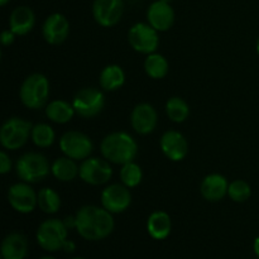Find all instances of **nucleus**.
Here are the masks:
<instances>
[{"mask_svg": "<svg viewBox=\"0 0 259 259\" xmlns=\"http://www.w3.org/2000/svg\"><path fill=\"white\" fill-rule=\"evenodd\" d=\"M76 230L86 240H101L114 230V218L104 207L83 206L76 212Z\"/></svg>", "mask_w": 259, "mask_h": 259, "instance_id": "f257e3e1", "label": "nucleus"}, {"mask_svg": "<svg viewBox=\"0 0 259 259\" xmlns=\"http://www.w3.org/2000/svg\"><path fill=\"white\" fill-rule=\"evenodd\" d=\"M100 151L106 161L115 164H125L133 162L138 153L137 142L124 132H115L103 139Z\"/></svg>", "mask_w": 259, "mask_h": 259, "instance_id": "f03ea898", "label": "nucleus"}, {"mask_svg": "<svg viewBox=\"0 0 259 259\" xmlns=\"http://www.w3.org/2000/svg\"><path fill=\"white\" fill-rule=\"evenodd\" d=\"M50 95V82L42 73L28 76L20 88L19 96L23 105L28 109H39L47 101Z\"/></svg>", "mask_w": 259, "mask_h": 259, "instance_id": "7ed1b4c3", "label": "nucleus"}, {"mask_svg": "<svg viewBox=\"0 0 259 259\" xmlns=\"http://www.w3.org/2000/svg\"><path fill=\"white\" fill-rule=\"evenodd\" d=\"M17 175L27 184H35L48 176L51 168L47 158L40 153H25L17 161Z\"/></svg>", "mask_w": 259, "mask_h": 259, "instance_id": "20e7f679", "label": "nucleus"}, {"mask_svg": "<svg viewBox=\"0 0 259 259\" xmlns=\"http://www.w3.org/2000/svg\"><path fill=\"white\" fill-rule=\"evenodd\" d=\"M67 229L65 223L58 219H48L39 225L37 230V242L47 252L63 249L67 242Z\"/></svg>", "mask_w": 259, "mask_h": 259, "instance_id": "39448f33", "label": "nucleus"}, {"mask_svg": "<svg viewBox=\"0 0 259 259\" xmlns=\"http://www.w3.org/2000/svg\"><path fill=\"white\" fill-rule=\"evenodd\" d=\"M33 125L30 121L22 118H10L0 129V143L4 148L15 151L27 143L32 134Z\"/></svg>", "mask_w": 259, "mask_h": 259, "instance_id": "423d86ee", "label": "nucleus"}, {"mask_svg": "<svg viewBox=\"0 0 259 259\" xmlns=\"http://www.w3.org/2000/svg\"><path fill=\"white\" fill-rule=\"evenodd\" d=\"M158 30L154 29L151 24L137 23L129 29L128 40L134 51L144 55H151L156 52L159 45Z\"/></svg>", "mask_w": 259, "mask_h": 259, "instance_id": "0eeeda50", "label": "nucleus"}, {"mask_svg": "<svg viewBox=\"0 0 259 259\" xmlns=\"http://www.w3.org/2000/svg\"><path fill=\"white\" fill-rule=\"evenodd\" d=\"M72 105L76 113L82 118H94L104 109L105 98L98 89L85 88L76 94Z\"/></svg>", "mask_w": 259, "mask_h": 259, "instance_id": "6e6552de", "label": "nucleus"}, {"mask_svg": "<svg viewBox=\"0 0 259 259\" xmlns=\"http://www.w3.org/2000/svg\"><path fill=\"white\" fill-rule=\"evenodd\" d=\"M60 148L66 154V157L81 161L90 157L94 146L91 139L86 134L71 131L61 137Z\"/></svg>", "mask_w": 259, "mask_h": 259, "instance_id": "1a4fd4ad", "label": "nucleus"}, {"mask_svg": "<svg viewBox=\"0 0 259 259\" xmlns=\"http://www.w3.org/2000/svg\"><path fill=\"white\" fill-rule=\"evenodd\" d=\"M78 176L83 182L94 186L104 185L113 176V169L109 161L100 158H86L78 167Z\"/></svg>", "mask_w": 259, "mask_h": 259, "instance_id": "9d476101", "label": "nucleus"}, {"mask_svg": "<svg viewBox=\"0 0 259 259\" xmlns=\"http://www.w3.org/2000/svg\"><path fill=\"white\" fill-rule=\"evenodd\" d=\"M8 200L13 209L20 214H29L38 206L37 194L27 182L13 185L8 191Z\"/></svg>", "mask_w": 259, "mask_h": 259, "instance_id": "9b49d317", "label": "nucleus"}, {"mask_svg": "<svg viewBox=\"0 0 259 259\" xmlns=\"http://www.w3.org/2000/svg\"><path fill=\"white\" fill-rule=\"evenodd\" d=\"M132 194L125 185L114 184L106 187L101 194V205L111 214L123 212L131 206Z\"/></svg>", "mask_w": 259, "mask_h": 259, "instance_id": "f8f14e48", "label": "nucleus"}, {"mask_svg": "<svg viewBox=\"0 0 259 259\" xmlns=\"http://www.w3.org/2000/svg\"><path fill=\"white\" fill-rule=\"evenodd\" d=\"M124 12L123 0H95L93 14L101 27H113L118 24Z\"/></svg>", "mask_w": 259, "mask_h": 259, "instance_id": "ddd939ff", "label": "nucleus"}, {"mask_svg": "<svg viewBox=\"0 0 259 259\" xmlns=\"http://www.w3.org/2000/svg\"><path fill=\"white\" fill-rule=\"evenodd\" d=\"M70 33V23L60 13L51 14L43 24V37L50 45H61Z\"/></svg>", "mask_w": 259, "mask_h": 259, "instance_id": "4468645a", "label": "nucleus"}, {"mask_svg": "<svg viewBox=\"0 0 259 259\" xmlns=\"http://www.w3.org/2000/svg\"><path fill=\"white\" fill-rule=\"evenodd\" d=\"M157 120V111L152 105L147 103L138 104L132 111L131 123L134 131L139 134H149L156 129Z\"/></svg>", "mask_w": 259, "mask_h": 259, "instance_id": "2eb2a0df", "label": "nucleus"}, {"mask_svg": "<svg viewBox=\"0 0 259 259\" xmlns=\"http://www.w3.org/2000/svg\"><path fill=\"white\" fill-rule=\"evenodd\" d=\"M161 149L167 158L179 162L186 157L189 144L180 132L167 131L161 138Z\"/></svg>", "mask_w": 259, "mask_h": 259, "instance_id": "dca6fc26", "label": "nucleus"}, {"mask_svg": "<svg viewBox=\"0 0 259 259\" xmlns=\"http://www.w3.org/2000/svg\"><path fill=\"white\" fill-rule=\"evenodd\" d=\"M148 23L158 32H166L174 25L175 12L168 3L158 0L151 4L147 12Z\"/></svg>", "mask_w": 259, "mask_h": 259, "instance_id": "f3484780", "label": "nucleus"}, {"mask_svg": "<svg viewBox=\"0 0 259 259\" xmlns=\"http://www.w3.org/2000/svg\"><path fill=\"white\" fill-rule=\"evenodd\" d=\"M227 179L219 174H211L202 180L201 195L205 200L211 202L220 201L228 194Z\"/></svg>", "mask_w": 259, "mask_h": 259, "instance_id": "a211bd4d", "label": "nucleus"}, {"mask_svg": "<svg viewBox=\"0 0 259 259\" xmlns=\"http://www.w3.org/2000/svg\"><path fill=\"white\" fill-rule=\"evenodd\" d=\"M28 254V240L20 233H10L2 243L3 259H24Z\"/></svg>", "mask_w": 259, "mask_h": 259, "instance_id": "6ab92c4d", "label": "nucleus"}, {"mask_svg": "<svg viewBox=\"0 0 259 259\" xmlns=\"http://www.w3.org/2000/svg\"><path fill=\"white\" fill-rule=\"evenodd\" d=\"M35 23L34 13L28 7H18L10 14V29L17 35H25L33 29Z\"/></svg>", "mask_w": 259, "mask_h": 259, "instance_id": "aec40b11", "label": "nucleus"}, {"mask_svg": "<svg viewBox=\"0 0 259 259\" xmlns=\"http://www.w3.org/2000/svg\"><path fill=\"white\" fill-rule=\"evenodd\" d=\"M147 230L156 240H163L171 234L172 222L166 211H154L149 215L147 222Z\"/></svg>", "mask_w": 259, "mask_h": 259, "instance_id": "412c9836", "label": "nucleus"}, {"mask_svg": "<svg viewBox=\"0 0 259 259\" xmlns=\"http://www.w3.org/2000/svg\"><path fill=\"white\" fill-rule=\"evenodd\" d=\"M75 108L65 100H53L46 108V115L50 120L58 124L68 123L75 115Z\"/></svg>", "mask_w": 259, "mask_h": 259, "instance_id": "4be33fe9", "label": "nucleus"}, {"mask_svg": "<svg viewBox=\"0 0 259 259\" xmlns=\"http://www.w3.org/2000/svg\"><path fill=\"white\" fill-rule=\"evenodd\" d=\"M125 73L118 65H109L101 71L100 85L106 91H115L124 85Z\"/></svg>", "mask_w": 259, "mask_h": 259, "instance_id": "5701e85b", "label": "nucleus"}, {"mask_svg": "<svg viewBox=\"0 0 259 259\" xmlns=\"http://www.w3.org/2000/svg\"><path fill=\"white\" fill-rule=\"evenodd\" d=\"M51 171L58 181L70 182L78 175V167L76 166L75 159L70 157H61L53 162Z\"/></svg>", "mask_w": 259, "mask_h": 259, "instance_id": "b1692460", "label": "nucleus"}, {"mask_svg": "<svg viewBox=\"0 0 259 259\" xmlns=\"http://www.w3.org/2000/svg\"><path fill=\"white\" fill-rule=\"evenodd\" d=\"M144 70L149 77L159 80V78H163L168 72V62L162 55L151 53L147 56L144 61Z\"/></svg>", "mask_w": 259, "mask_h": 259, "instance_id": "393cba45", "label": "nucleus"}, {"mask_svg": "<svg viewBox=\"0 0 259 259\" xmlns=\"http://www.w3.org/2000/svg\"><path fill=\"white\" fill-rule=\"evenodd\" d=\"M38 207L46 214H55L61 207V197L55 190L45 187L37 194Z\"/></svg>", "mask_w": 259, "mask_h": 259, "instance_id": "a878e982", "label": "nucleus"}, {"mask_svg": "<svg viewBox=\"0 0 259 259\" xmlns=\"http://www.w3.org/2000/svg\"><path fill=\"white\" fill-rule=\"evenodd\" d=\"M166 113L175 123H182L190 114L189 105L181 98H171L166 104Z\"/></svg>", "mask_w": 259, "mask_h": 259, "instance_id": "bb28decb", "label": "nucleus"}, {"mask_svg": "<svg viewBox=\"0 0 259 259\" xmlns=\"http://www.w3.org/2000/svg\"><path fill=\"white\" fill-rule=\"evenodd\" d=\"M30 137H32V141L35 146L42 147V148H47L51 144H53L56 134L55 132H53L52 126L48 125V124L40 123L33 126Z\"/></svg>", "mask_w": 259, "mask_h": 259, "instance_id": "cd10ccee", "label": "nucleus"}, {"mask_svg": "<svg viewBox=\"0 0 259 259\" xmlns=\"http://www.w3.org/2000/svg\"><path fill=\"white\" fill-rule=\"evenodd\" d=\"M142 177H143V172L139 164L134 163V162H128V163L123 164L120 169V179L123 185L126 187H136L142 182Z\"/></svg>", "mask_w": 259, "mask_h": 259, "instance_id": "c85d7f7f", "label": "nucleus"}, {"mask_svg": "<svg viewBox=\"0 0 259 259\" xmlns=\"http://www.w3.org/2000/svg\"><path fill=\"white\" fill-rule=\"evenodd\" d=\"M228 195L230 199L235 202H244L252 195V190L250 186L243 180H235L232 184H229L228 187Z\"/></svg>", "mask_w": 259, "mask_h": 259, "instance_id": "c756f323", "label": "nucleus"}, {"mask_svg": "<svg viewBox=\"0 0 259 259\" xmlns=\"http://www.w3.org/2000/svg\"><path fill=\"white\" fill-rule=\"evenodd\" d=\"M12 169V161L5 152H0V174L5 175Z\"/></svg>", "mask_w": 259, "mask_h": 259, "instance_id": "7c9ffc66", "label": "nucleus"}, {"mask_svg": "<svg viewBox=\"0 0 259 259\" xmlns=\"http://www.w3.org/2000/svg\"><path fill=\"white\" fill-rule=\"evenodd\" d=\"M15 33L13 32L12 29H8V30H4V32L2 33V37H0V40H2V43L4 46H10L13 42H14V38H15Z\"/></svg>", "mask_w": 259, "mask_h": 259, "instance_id": "2f4dec72", "label": "nucleus"}, {"mask_svg": "<svg viewBox=\"0 0 259 259\" xmlns=\"http://www.w3.org/2000/svg\"><path fill=\"white\" fill-rule=\"evenodd\" d=\"M63 223L67 228H76V217H67Z\"/></svg>", "mask_w": 259, "mask_h": 259, "instance_id": "473e14b6", "label": "nucleus"}, {"mask_svg": "<svg viewBox=\"0 0 259 259\" xmlns=\"http://www.w3.org/2000/svg\"><path fill=\"white\" fill-rule=\"evenodd\" d=\"M63 250L67 253H72L73 250H75V244H73L72 242H70V240H67V242L65 243V245H63Z\"/></svg>", "mask_w": 259, "mask_h": 259, "instance_id": "72a5a7b5", "label": "nucleus"}, {"mask_svg": "<svg viewBox=\"0 0 259 259\" xmlns=\"http://www.w3.org/2000/svg\"><path fill=\"white\" fill-rule=\"evenodd\" d=\"M253 248H254V253L257 254V257L259 258V237L255 238L254 244H253Z\"/></svg>", "mask_w": 259, "mask_h": 259, "instance_id": "f704fd0d", "label": "nucleus"}, {"mask_svg": "<svg viewBox=\"0 0 259 259\" xmlns=\"http://www.w3.org/2000/svg\"><path fill=\"white\" fill-rule=\"evenodd\" d=\"M8 2H9V0H0V5H3V7H4Z\"/></svg>", "mask_w": 259, "mask_h": 259, "instance_id": "c9c22d12", "label": "nucleus"}, {"mask_svg": "<svg viewBox=\"0 0 259 259\" xmlns=\"http://www.w3.org/2000/svg\"><path fill=\"white\" fill-rule=\"evenodd\" d=\"M39 259H56V258L50 257V255H47V257H42V258H39Z\"/></svg>", "mask_w": 259, "mask_h": 259, "instance_id": "e433bc0d", "label": "nucleus"}, {"mask_svg": "<svg viewBox=\"0 0 259 259\" xmlns=\"http://www.w3.org/2000/svg\"><path fill=\"white\" fill-rule=\"evenodd\" d=\"M257 52H258V55H259V38H258V40H257Z\"/></svg>", "mask_w": 259, "mask_h": 259, "instance_id": "4c0bfd02", "label": "nucleus"}, {"mask_svg": "<svg viewBox=\"0 0 259 259\" xmlns=\"http://www.w3.org/2000/svg\"><path fill=\"white\" fill-rule=\"evenodd\" d=\"M161 2H164V3H168V4H169V3H171V2H172V0H161Z\"/></svg>", "mask_w": 259, "mask_h": 259, "instance_id": "58836bf2", "label": "nucleus"}, {"mask_svg": "<svg viewBox=\"0 0 259 259\" xmlns=\"http://www.w3.org/2000/svg\"><path fill=\"white\" fill-rule=\"evenodd\" d=\"M72 259H82V258H72Z\"/></svg>", "mask_w": 259, "mask_h": 259, "instance_id": "ea45409f", "label": "nucleus"}]
</instances>
